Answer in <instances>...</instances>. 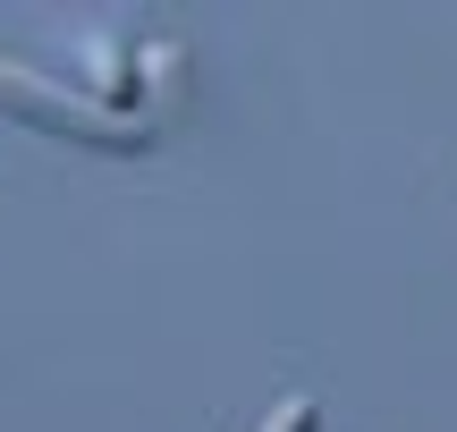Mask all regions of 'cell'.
I'll list each match as a JSON object with an SVG mask.
<instances>
[{
  "mask_svg": "<svg viewBox=\"0 0 457 432\" xmlns=\"http://www.w3.org/2000/svg\"><path fill=\"white\" fill-rule=\"evenodd\" d=\"M262 432H322V407H313L305 390H296V399H279L271 416H262Z\"/></svg>",
  "mask_w": 457,
  "mask_h": 432,
  "instance_id": "7a4b0ae2",
  "label": "cell"
},
{
  "mask_svg": "<svg viewBox=\"0 0 457 432\" xmlns=\"http://www.w3.org/2000/svg\"><path fill=\"white\" fill-rule=\"evenodd\" d=\"M0 111L26 119V128L68 136V145H94V153H145L153 145V128L136 111H102V94H68V85L34 77L17 60H0Z\"/></svg>",
  "mask_w": 457,
  "mask_h": 432,
  "instance_id": "6da1fadb",
  "label": "cell"
}]
</instances>
